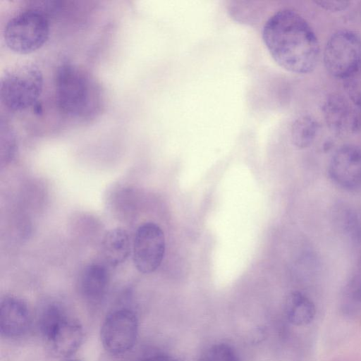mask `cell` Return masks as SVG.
<instances>
[{
  "label": "cell",
  "instance_id": "cell-1",
  "mask_svg": "<svg viewBox=\"0 0 361 361\" xmlns=\"http://www.w3.org/2000/svg\"><path fill=\"white\" fill-rule=\"evenodd\" d=\"M262 37L275 62L298 74L312 72L319 59V44L308 22L298 12L283 8L265 22Z\"/></svg>",
  "mask_w": 361,
  "mask_h": 361
},
{
  "label": "cell",
  "instance_id": "cell-2",
  "mask_svg": "<svg viewBox=\"0 0 361 361\" xmlns=\"http://www.w3.org/2000/svg\"><path fill=\"white\" fill-rule=\"evenodd\" d=\"M55 96L59 108L78 118L93 116L99 110V86L88 72L68 61L61 63L55 78Z\"/></svg>",
  "mask_w": 361,
  "mask_h": 361
},
{
  "label": "cell",
  "instance_id": "cell-3",
  "mask_svg": "<svg viewBox=\"0 0 361 361\" xmlns=\"http://www.w3.org/2000/svg\"><path fill=\"white\" fill-rule=\"evenodd\" d=\"M43 85L42 73L38 66L31 63L16 64L1 78V101L11 111L25 110L37 102Z\"/></svg>",
  "mask_w": 361,
  "mask_h": 361
},
{
  "label": "cell",
  "instance_id": "cell-4",
  "mask_svg": "<svg viewBox=\"0 0 361 361\" xmlns=\"http://www.w3.org/2000/svg\"><path fill=\"white\" fill-rule=\"evenodd\" d=\"M49 35L47 16L29 7L11 18L4 30L6 46L18 54H27L40 48Z\"/></svg>",
  "mask_w": 361,
  "mask_h": 361
},
{
  "label": "cell",
  "instance_id": "cell-5",
  "mask_svg": "<svg viewBox=\"0 0 361 361\" xmlns=\"http://www.w3.org/2000/svg\"><path fill=\"white\" fill-rule=\"evenodd\" d=\"M324 64L332 76L344 79L361 63V37L343 29L328 39L323 52Z\"/></svg>",
  "mask_w": 361,
  "mask_h": 361
},
{
  "label": "cell",
  "instance_id": "cell-6",
  "mask_svg": "<svg viewBox=\"0 0 361 361\" xmlns=\"http://www.w3.org/2000/svg\"><path fill=\"white\" fill-rule=\"evenodd\" d=\"M138 333V319L128 309L116 310L107 315L101 327L104 348L112 355H121L135 345Z\"/></svg>",
  "mask_w": 361,
  "mask_h": 361
},
{
  "label": "cell",
  "instance_id": "cell-7",
  "mask_svg": "<svg viewBox=\"0 0 361 361\" xmlns=\"http://www.w3.org/2000/svg\"><path fill=\"white\" fill-rule=\"evenodd\" d=\"M165 236L162 229L155 223L140 225L133 243V259L141 273L156 271L162 262L165 253Z\"/></svg>",
  "mask_w": 361,
  "mask_h": 361
},
{
  "label": "cell",
  "instance_id": "cell-8",
  "mask_svg": "<svg viewBox=\"0 0 361 361\" xmlns=\"http://www.w3.org/2000/svg\"><path fill=\"white\" fill-rule=\"evenodd\" d=\"M329 175L334 183L348 190L361 189V149L354 145H344L332 156Z\"/></svg>",
  "mask_w": 361,
  "mask_h": 361
},
{
  "label": "cell",
  "instance_id": "cell-9",
  "mask_svg": "<svg viewBox=\"0 0 361 361\" xmlns=\"http://www.w3.org/2000/svg\"><path fill=\"white\" fill-rule=\"evenodd\" d=\"M31 314L20 299L8 296L0 303V333L6 338H16L25 334L30 326Z\"/></svg>",
  "mask_w": 361,
  "mask_h": 361
},
{
  "label": "cell",
  "instance_id": "cell-10",
  "mask_svg": "<svg viewBox=\"0 0 361 361\" xmlns=\"http://www.w3.org/2000/svg\"><path fill=\"white\" fill-rule=\"evenodd\" d=\"M322 110L326 125L332 132L346 134L356 130L357 118L355 111L342 95L331 94L326 97Z\"/></svg>",
  "mask_w": 361,
  "mask_h": 361
},
{
  "label": "cell",
  "instance_id": "cell-11",
  "mask_svg": "<svg viewBox=\"0 0 361 361\" xmlns=\"http://www.w3.org/2000/svg\"><path fill=\"white\" fill-rule=\"evenodd\" d=\"M83 339V329L80 324L66 317L46 340L52 353L66 357L74 354Z\"/></svg>",
  "mask_w": 361,
  "mask_h": 361
},
{
  "label": "cell",
  "instance_id": "cell-12",
  "mask_svg": "<svg viewBox=\"0 0 361 361\" xmlns=\"http://www.w3.org/2000/svg\"><path fill=\"white\" fill-rule=\"evenodd\" d=\"M109 282V273L101 264L92 263L85 267L79 279V289L87 300L96 301L106 293Z\"/></svg>",
  "mask_w": 361,
  "mask_h": 361
},
{
  "label": "cell",
  "instance_id": "cell-13",
  "mask_svg": "<svg viewBox=\"0 0 361 361\" xmlns=\"http://www.w3.org/2000/svg\"><path fill=\"white\" fill-rule=\"evenodd\" d=\"M102 250L104 258L109 265L116 267L123 263L131 250L128 233L122 228L109 230L103 238Z\"/></svg>",
  "mask_w": 361,
  "mask_h": 361
},
{
  "label": "cell",
  "instance_id": "cell-14",
  "mask_svg": "<svg viewBox=\"0 0 361 361\" xmlns=\"http://www.w3.org/2000/svg\"><path fill=\"white\" fill-rule=\"evenodd\" d=\"M285 312L288 321L295 326L310 324L315 315L312 301L298 291L290 293L285 302Z\"/></svg>",
  "mask_w": 361,
  "mask_h": 361
},
{
  "label": "cell",
  "instance_id": "cell-15",
  "mask_svg": "<svg viewBox=\"0 0 361 361\" xmlns=\"http://www.w3.org/2000/svg\"><path fill=\"white\" fill-rule=\"evenodd\" d=\"M319 131V123L314 117L302 115L297 118L291 125L290 140L298 149L310 146Z\"/></svg>",
  "mask_w": 361,
  "mask_h": 361
},
{
  "label": "cell",
  "instance_id": "cell-16",
  "mask_svg": "<svg viewBox=\"0 0 361 361\" xmlns=\"http://www.w3.org/2000/svg\"><path fill=\"white\" fill-rule=\"evenodd\" d=\"M66 317L63 310L56 304L49 305L39 317V329L47 340L60 323Z\"/></svg>",
  "mask_w": 361,
  "mask_h": 361
},
{
  "label": "cell",
  "instance_id": "cell-17",
  "mask_svg": "<svg viewBox=\"0 0 361 361\" xmlns=\"http://www.w3.org/2000/svg\"><path fill=\"white\" fill-rule=\"evenodd\" d=\"M14 131L6 123L1 121V163L10 161L16 151V139Z\"/></svg>",
  "mask_w": 361,
  "mask_h": 361
},
{
  "label": "cell",
  "instance_id": "cell-18",
  "mask_svg": "<svg viewBox=\"0 0 361 361\" xmlns=\"http://www.w3.org/2000/svg\"><path fill=\"white\" fill-rule=\"evenodd\" d=\"M199 361H239V358L232 347L225 343H218L207 348L200 355Z\"/></svg>",
  "mask_w": 361,
  "mask_h": 361
},
{
  "label": "cell",
  "instance_id": "cell-19",
  "mask_svg": "<svg viewBox=\"0 0 361 361\" xmlns=\"http://www.w3.org/2000/svg\"><path fill=\"white\" fill-rule=\"evenodd\" d=\"M343 80L345 91L350 100L361 107V63Z\"/></svg>",
  "mask_w": 361,
  "mask_h": 361
},
{
  "label": "cell",
  "instance_id": "cell-20",
  "mask_svg": "<svg viewBox=\"0 0 361 361\" xmlns=\"http://www.w3.org/2000/svg\"><path fill=\"white\" fill-rule=\"evenodd\" d=\"M315 4L319 5L321 8L331 11H340L345 10L350 5V1H317Z\"/></svg>",
  "mask_w": 361,
  "mask_h": 361
},
{
  "label": "cell",
  "instance_id": "cell-21",
  "mask_svg": "<svg viewBox=\"0 0 361 361\" xmlns=\"http://www.w3.org/2000/svg\"><path fill=\"white\" fill-rule=\"evenodd\" d=\"M141 361H178L176 358L168 355H156L147 357Z\"/></svg>",
  "mask_w": 361,
  "mask_h": 361
},
{
  "label": "cell",
  "instance_id": "cell-22",
  "mask_svg": "<svg viewBox=\"0 0 361 361\" xmlns=\"http://www.w3.org/2000/svg\"><path fill=\"white\" fill-rule=\"evenodd\" d=\"M68 361H80V360H68Z\"/></svg>",
  "mask_w": 361,
  "mask_h": 361
}]
</instances>
